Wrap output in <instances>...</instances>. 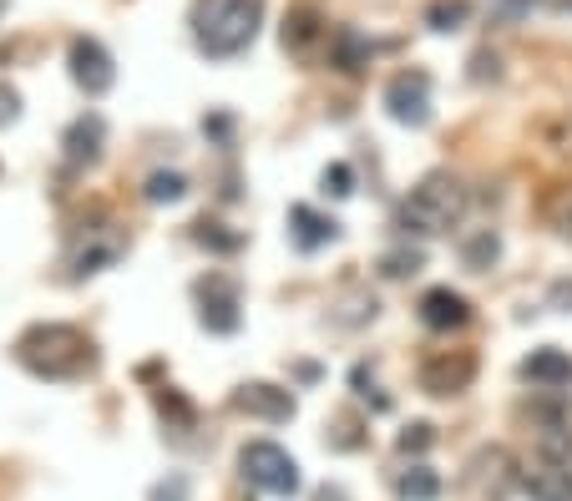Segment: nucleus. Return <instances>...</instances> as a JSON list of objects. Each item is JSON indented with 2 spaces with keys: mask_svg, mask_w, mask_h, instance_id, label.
Segmentation results:
<instances>
[{
  "mask_svg": "<svg viewBox=\"0 0 572 501\" xmlns=\"http://www.w3.org/2000/svg\"><path fill=\"white\" fill-rule=\"evenodd\" d=\"M16 360L41 380H81L97 370V350L76 324H31L16 340Z\"/></svg>",
  "mask_w": 572,
  "mask_h": 501,
  "instance_id": "nucleus-1",
  "label": "nucleus"
},
{
  "mask_svg": "<svg viewBox=\"0 0 572 501\" xmlns=\"http://www.w3.org/2000/svg\"><path fill=\"white\" fill-rule=\"evenodd\" d=\"M264 26V0H193V41L213 61H233L254 46Z\"/></svg>",
  "mask_w": 572,
  "mask_h": 501,
  "instance_id": "nucleus-2",
  "label": "nucleus"
},
{
  "mask_svg": "<svg viewBox=\"0 0 572 501\" xmlns=\"http://www.w3.org/2000/svg\"><path fill=\"white\" fill-rule=\"evenodd\" d=\"M466 208H471L466 183L451 178V173H431L411 188V198L400 203V228L416 233V238H441L466 218Z\"/></svg>",
  "mask_w": 572,
  "mask_h": 501,
  "instance_id": "nucleus-3",
  "label": "nucleus"
},
{
  "mask_svg": "<svg viewBox=\"0 0 572 501\" xmlns=\"http://www.w3.org/2000/svg\"><path fill=\"white\" fill-rule=\"evenodd\" d=\"M238 471H243V481L249 486H259L264 496H294L299 491V461L284 451V446H274V441H249L238 451Z\"/></svg>",
  "mask_w": 572,
  "mask_h": 501,
  "instance_id": "nucleus-4",
  "label": "nucleus"
},
{
  "mask_svg": "<svg viewBox=\"0 0 572 501\" xmlns=\"http://www.w3.org/2000/svg\"><path fill=\"white\" fill-rule=\"evenodd\" d=\"M66 61H71V81H76L87 97H107V92H112L117 61H112V51H107L97 36H76L71 51H66Z\"/></svg>",
  "mask_w": 572,
  "mask_h": 501,
  "instance_id": "nucleus-5",
  "label": "nucleus"
},
{
  "mask_svg": "<svg viewBox=\"0 0 572 501\" xmlns=\"http://www.w3.org/2000/svg\"><path fill=\"white\" fill-rule=\"evenodd\" d=\"M385 112L400 127H426L431 122V76L426 71H400L385 87Z\"/></svg>",
  "mask_w": 572,
  "mask_h": 501,
  "instance_id": "nucleus-6",
  "label": "nucleus"
},
{
  "mask_svg": "<svg viewBox=\"0 0 572 501\" xmlns=\"http://www.w3.org/2000/svg\"><path fill=\"white\" fill-rule=\"evenodd\" d=\"M198 319H203V329L208 334H233L238 324H243V314H238V289H233V279H223V274H208V279H198Z\"/></svg>",
  "mask_w": 572,
  "mask_h": 501,
  "instance_id": "nucleus-7",
  "label": "nucleus"
},
{
  "mask_svg": "<svg viewBox=\"0 0 572 501\" xmlns=\"http://www.w3.org/2000/svg\"><path fill=\"white\" fill-rule=\"evenodd\" d=\"M476 380V355L471 350H451V355H431L421 365V390L426 395H461Z\"/></svg>",
  "mask_w": 572,
  "mask_h": 501,
  "instance_id": "nucleus-8",
  "label": "nucleus"
},
{
  "mask_svg": "<svg viewBox=\"0 0 572 501\" xmlns=\"http://www.w3.org/2000/svg\"><path fill=\"white\" fill-rule=\"evenodd\" d=\"M233 405H238L243 415H254V421H269V426H279V421H289V415H294V395H289L284 385H269V380L238 385Z\"/></svg>",
  "mask_w": 572,
  "mask_h": 501,
  "instance_id": "nucleus-9",
  "label": "nucleus"
},
{
  "mask_svg": "<svg viewBox=\"0 0 572 501\" xmlns=\"http://www.w3.org/2000/svg\"><path fill=\"white\" fill-rule=\"evenodd\" d=\"M421 324H426V329H436V334L466 329V324H471V304H466V294H456L451 284L426 289V294H421Z\"/></svg>",
  "mask_w": 572,
  "mask_h": 501,
  "instance_id": "nucleus-10",
  "label": "nucleus"
},
{
  "mask_svg": "<svg viewBox=\"0 0 572 501\" xmlns=\"http://www.w3.org/2000/svg\"><path fill=\"white\" fill-rule=\"evenodd\" d=\"M102 142H107V122H102L97 112L76 117V122L66 127V137H61V147H66V162H71V167H97Z\"/></svg>",
  "mask_w": 572,
  "mask_h": 501,
  "instance_id": "nucleus-11",
  "label": "nucleus"
},
{
  "mask_svg": "<svg viewBox=\"0 0 572 501\" xmlns=\"http://www.w3.org/2000/svg\"><path fill=\"white\" fill-rule=\"evenodd\" d=\"M522 380L537 390H562V385H572V355L557 345H542L522 360Z\"/></svg>",
  "mask_w": 572,
  "mask_h": 501,
  "instance_id": "nucleus-12",
  "label": "nucleus"
},
{
  "mask_svg": "<svg viewBox=\"0 0 572 501\" xmlns=\"http://www.w3.org/2000/svg\"><path fill=\"white\" fill-rule=\"evenodd\" d=\"M289 233H294V243L304 248V254H314V248H324V243L340 238V223L324 218V213H314L309 203H294V208H289Z\"/></svg>",
  "mask_w": 572,
  "mask_h": 501,
  "instance_id": "nucleus-13",
  "label": "nucleus"
},
{
  "mask_svg": "<svg viewBox=\"0 0 572 501\" xmlns=\"http://www.w3.org/2000/svg\"><path fill=\"white\" fill-rule=\"evenodd\" d=\"M527 496L532 501H572V466H562V461H547V466H537V471H527Z\"/></svg>",
  "mask_w": 572,
  "mask_h": 501,
  "instance_id": "nucleus-14",
  "label": "nucleus"
},
{
  "mask_svg": "<svg viewBox=\"0 0 572 501\" xmlns=\"http://www.w3.org/2000/svg\"><path fill=\"white\" fill-rule=\"evenodd\" d=\"M395 496H400V501H436V496H441V476H436L431 466H405V471L395 476Z\"/></svg>",
  "mask_w": 572,
  "mask_h": 501,
  "instance_id": "nucleus-15",
  "label": "nucleus"
},
{
  "mask_svg": "<svg viewBox=\"0 0 572 501\" xmlns=\"http://www.w3.org/2000/svg\"><path fill=\"white\" fill-rule=\"evenodd\" d=\"M542 218H547V228H557V238L572 243V183H557L542 193Z\"/></svg>",
  "mask_w": 572,
  "mask_h": 501,
  "instance_id": "nucleus-16",
  "label": "nucleus"
},
{
  "mask_svg": "<svg viewBox=\"0 0 572 501\" xmlns=\"http://www.w3.org/2000/svg\"><path fill=\"white\" fill-rule=\"evenodd\" d=\"M330 46H335V66H340V71H360V66L370 61V46H365L350 26H340V31L330 36Z\"/></svg>",
  "mask_w": 572,
  "mask_h": 501,
  "instance_id": "nucleus-17",
  "label": "nucleus"
},
{
  "mask_svg": "<svg viewBox=\"0 0 572 501\" xmlns=\"http://www.w3.org/2000/svg\"><path fill=\"white\" fill-rule=\"evenodd\" d=\"M471 21V6H466V0H431V11H426V26L431 31H461Z\"/></svg>",
  "mask_w": 572,
  "mask_h": 501,
  "instance_id": "nucleus-18",
  "label": "nucleus"
},
{
  "mask_svg": "<svg viewBox=\"0 0 572 501\" xmlns=\"http://www.w3.org/2000/svg\"><path fill=\"white\" fill-rule=\"evenodd\" d=\"M461 259H466V269H476V274H481V269H492V264L502 259V238H497L492 228H486V233H476V238L461 248Z\"/></svg>",
  "mask_w": 572,
  "mask_h": 501,
  "instance_id": "nucleus-19",
  "label": "nucleus"
},
{
  "mask_svg": "<svg viewBox=\"0 0 572 501\" xmlns=\"http://www.w3.org/2000/svg\"><path fill=\"white\" fill-rule=\"evenodd\" d=\"M314 36H319V16H314L309 6H299V11L284 16V46H289V51H304Z\"/></svg>",
  "mask_w": 572,
  "mask_h": 501,
  "instance_id": "nucleus-20",
  "label": "nucleus"
},
{
  "mask_svg": "<svg viewBox=\"0 0 572 501\" xmlns=\"http://www.w3.org/2000/svg\"><path fill=\"white\" fill-rule=\"evenodd\" d=\"M147 203H183L188 198V178L183 173H152L147 188H142Z\"/></svg>",
  "mask_w": 572,
  "mask_h": 501,
  "instance_id": "nucleus-21",
  "label": "nucleus"
},
{
  "mask_svg": "<svg viewBox=\"0 0 572 501\" xmlns=\"http://www.w3.org/2000/svg\"><path fill=\"white\" fill-rule=\"evenodd\" d=\"M431 446H436V431H431L426 421H416V426H405V431L395 436V451H400V456H426Z\"/></svg>",
  "mask_w": 572,
  "mask_h": 501,
  "instance_id": "nucleus-22",
  "label": "nucleus"
},
{
  "mask_svg": "<svg viewBox=\"0 0 572 501\" xmlns=\"http://www.w3.org/2000/svg\"><path fill=\"white\" fill-rule=\"evenodd\" d=\"M416 269H421V254H416V248H395V254L380 259V274H385V279H405V274H416Z\"/></svg>",
  "mask_w": 572,
  "mask_h": 501,
  "instance_id": "nucleus-23",
  "label": "nucleus"
},
{
  "mask_svg": "<svg viewBox=\"0 0 572 501\" xmlns=\"http://www.w3.org/2000/svg\"><path fill=\"white\" fill-rule=\"evenodd\" d=\"M193 238H198L203 248H218V254H233V248L243 243L238 233H223V223H208V218L198 223V233H193Z\"/></svg>",
  "mask_w": 572,
  "mask_h": 501,
  "instance_id": "nucleus-24",
  "label": "nucleus"
},
{
  "mask_svg": "<svg viewBox=\"0 0 572 501\" xmlns=\"http://www.w3.org/2000/svg\"><path fill=\"white\" fill-rule=\"evenodd\" d=\"M319 183H324V193H330V198H350V193H355V173H350L345 162H330Z\"/></svg>",
  "mask_w": 572,
  "mask_h": 501,
  "instance_id": "nucleus-25",
  "label": "nucleus"
},
{
  "mask_svg": "<svg viewBox=\"0 0 572 501\" xmlns=\"http://www.w3.org/2000/svg\"><path fill=\"white\" fill-rule=\"evenodd\" d=\"M157 410H162V415H173V421H178L183 431L193 426V405H188V400H183L178 390H168V395H157Z\"/></svg>",
  "mask_w": 572,
  "mask_h": 501,
  "instance_id": "nucleus-26",
  "label": "nucleus"
},
{
  "mask_svg": "<svg viewBox=\"0 0 572 501\" xmlns=\"http://www.w3.org/2000/svg\"><path fill=\"white\" fill-rule=\"evenodd\" d=\"M21 117V92L16 87H6V81H0V127H11Z\"/></svg>",
  "mask_w": 572,
  "mask_h": 501,
  "instance_id": "nucleus-27",
  "label": "nucleus"
},
{
  "mask_svg": "<svg viewBox=\"0 0 572 501\" xmlns=\"http://www.w3.org/2000/svg\"><path fill=\"white\" fill-rule=\"evenodd\" d=\"M152 501H188V481H183V476H173V481L152 486Z\"/></svg>",
  "mask_w": 572,
  "mask_h": 501,
  "instance_id": "nucleus-28",
  "label": "nucleus"
}]
</instances>
